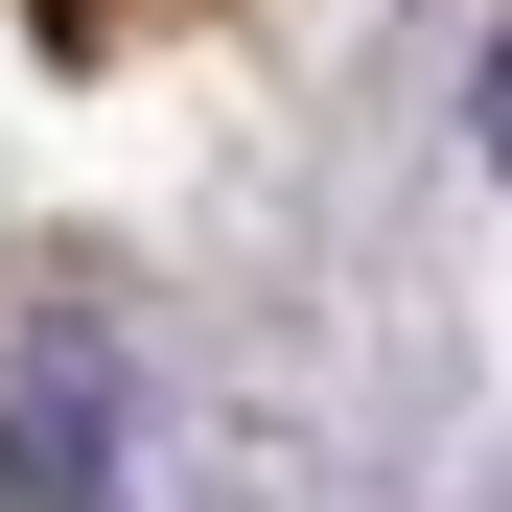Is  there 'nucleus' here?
Wrapping results in <instances>:
<instances>
[{
  "mask_svg": "<svg viewBox=\"0 0 512 512\" xmlns=\"http://www.w3.org/2000/svg\"><path fill=\"white\" fill-rule=\"evenodd\" d=\"M0 512H117V350L94 326H47L0 373Z\"/></svg>",
  "mask_w": 512,
  "mask_h": 512,
  "instance_id": "f257e3e1",
  "label": "nucleus"
},
{
  "mask_svg": "<svg viewBox=\"0 0 512 512\" xmlns=\"http://www.w3.org/2000/svg\"><path fill=\"white\" fill-rule=\"evenodd\" d=\"M466 117H489V163H512V47H489V70H466Z\"/></svg>",
  "mask_w": 512,
  "mask_h": 512,
  "instance_id": "f03ea898",
  "label": "nucleus"
}]
</instances>
